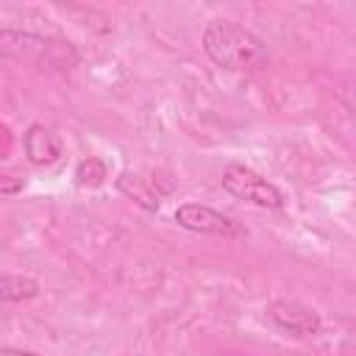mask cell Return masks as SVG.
I'll return each instance as SVG.
<instances>
[{
  "label": "cell",
  "mask_w": 356,
  "mask_h": 356,
  "mask_svg": "<svg viewBox=\"0 0 356 356\" xmlns=\"http://www.w3.org/2000/svg\"><path fill=\"white\" fill-rule=\"evenodd\" d=\"M203 50L217 67L231 72H256L270 61L264 39L234 19H211L203 28Z\"/></svg>",
  "instance_id": "1"
},
{
  "label": "cell",
  "mask_w": 356,
  "mask_h": 356,
  "mask_svg": "<svg viewBox=\"0 0 356 356\" xmlns=\"http://www.w3.org/2000/svg\"><path fill=\"white\" fill-rule=\"evenodd\" d=\"M0 56L50 70H70L78 64V53L70 42L33 31H0Z\"/></svg>",
  "instance_id": "2"
},
{
  "label": "cell",
  "mask_w": 356,
  "mask_h": 356,
  "mask_svg": "<svg viewBox=\"0 0 356 356\" xmlns=\"http://www.w3.org/2000/svg\"><path fill=\"white\" fill-rule=\"evenodd\" d=\"M222 186H225L228 195H234L236 200H245L256 209H267V211L284 209L281 189L275 184H270L264 175H259L256 170H250L239 161H231L222 170Z\"/></svg>",
  "instance_id": "3"
},
{
  "label": "cell",
  "mask_w": 356,
  "mask_h": 356,
  "mask_svg": "<svg viewBox=\"0 0 356 356\" xmlns=\"http://www.w3.org/2000/svg\"><path fill=\"white\" fill-rule=\"evenodd\" d=\"M267 317H270L273 325L281 328L286 337H298V339L314 337V334H320V328H323L320 314H317L312 306H306V303H300V300H289V298L273 300V303L267 306Z\"/></svg>",
  "instance_id": "4"
},
{
  "label": "cell",
  "mask_w": 356,
  "mask_h": 356,
  "mask_svg": "<svg viewBox=\"0 0 356 356\" xmlns=\"http://www.w3.org/2000/svg\"><path fill=\"white\" fill-rule=\"evenodd\" d=\"M175 222L192 234H209V236H239L242 228L225 217L222 211L203 206V203H184L175 209Z\"/></svg>",
  "instance_id": "5"
},
{
  "label": "cell",
  "mask_w": 356,
  "mask_h": 356,
  "mask_svg": "<svg viewBox=\"0 0 356 356\" xmlns=\"http://www.w3.org/2000/svg\"><path fill=\"white\" fill-rule=\"evenodd\" d=\"M22 150H25L28 161L36 164V167H50V164H56L64 156V145H61L58 134H53L42 122H33V125L25 128V134H22Z\"/></svg>",
  "instance_id": "6"
},
{
  "label": "cell",
  "mask_w": 356,
  "mask_h": 356,
  "mask_svg": "<svg viewBox=\"0 0 356 356\" xmlns=\"http://www.w3.org/2000/svg\"><path fill=\"white\" fill-rule=\"evenodd\" d=\"M114 186H117L120 195H125L131 203H136L145 211H159V206H161V192L147 178H142V175H136L131 170L120 172L114 178Z\"/></svg>",
  "instance_id": "7"
},
{
  "label": "cell",
  "mask_w": 356,
  "mask_h": 356,
  "mask_svg": "<svg viewBox=\"0 0 356 356\" xmlns=\"http://www.w3.org/2000/svg\"><path fill=\"white\" fill-rule=\"evenodd\" d=\"M39 295V281L17 273H0V300L3 303H22Z\"/></svg>",
  "instance_id": "8"
},
{
  "label": "cell",
  "mask_w": 356,
  "mask_h": 356,
  "mask_svg": "<svg viewBox=\"0 0 356 356\" xmlns=\"http://www.w3.org/2000/svg\"><path fill=\"white\" fill-rule=\"evenodd\" d=\"M106 178H108V167L97 156H89V159L78 161V167H75V184L81 189H97Z\"/></svg>",
  "instance_id": "9"
},
{
  "label": "cell",
  "mask_w": 356,
  "mask_h": 356,
  "mask_svg": "<svg viewBox=\"0 0 356 356\" xmlns=\"http://www.w3.org/2000/svg\"><path fill=\"white\" fill-rule=\"evenodd\" d=\"M22 189H25V181L22 178L0 172V195H19Z\"/></svg>",
  "instance_id": "10"
},
{
  "label": "cell",
  "mask_w": 356,
  "mask_h": 356,
  "mask_svg": "<svg viewBox=\"0 0 356 356\" xmlns=\"http://www.w3.org/2000/svg\"><path fill=\"white\" fill-rule=\"evenodd\" d=\"M0 356H42L36 350H25V348H11V345H0Z\"/></svg>",
  "instance_id": "11"
}]
</instances>
